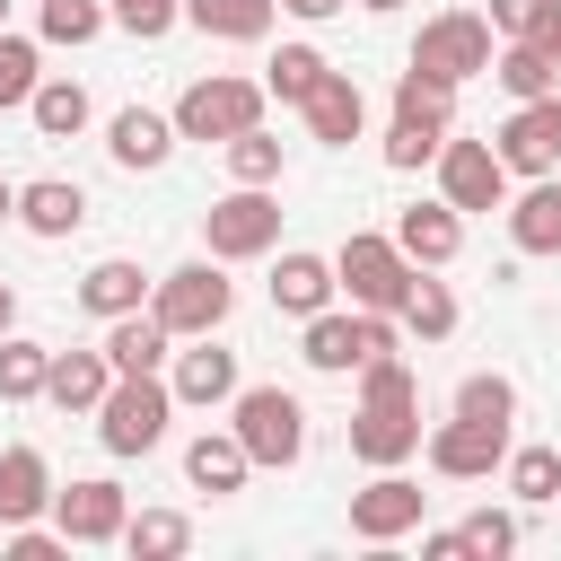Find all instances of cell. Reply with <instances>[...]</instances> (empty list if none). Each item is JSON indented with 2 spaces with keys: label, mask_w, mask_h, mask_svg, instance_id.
<instances>
[{
  "label": "cell",
  "mask_w": 561,
  "mask_h": 561,
  "mask_svg": "<svg viewBox=\"0 0 561 561\" xmlns=\"http://www.w3.org/2000/svg\"><path fill=\"white\" fill-rule=\"evenodd\" d=\"M351 456H359V465H403V456H421V377L403 368V351H386V359L359 368Z\"/></svg>",
  "instance_id": "6da1fadb"
},
{
  "label": "cell",
  "mask_w": 561,
  "mask_h": 561,
  "mask_svg": "<svg viewBox=\"0 0 561 561\" xmlns=\"http://www.w3.org/2000/svg\"><path fill=\"white\" fill-rule=\"evenodd\" d=\"M447 131H456V79H438V70H403L394 79V131H386V167H438V149H447Z\"/></svg>",
  "instance_id": "7a4b0ae2"
},
{
  "label": "cell",
  "mask_w": 561,
  "mask_h": 561,
  "mask_svg": "<svg viewBox=\"0 0 561 561\" xmlns=\"http://www.w3.org/2000/svg\"><path fill=\"white\" fill-rule=\"evenodd\" d=\"M386 351H403V316H377V307H351V316H307V333H298V359L307 368H324V377H351V368H368V359H386Z\"/></svg>",
  "instance_id": "3957f363"
},
{
  "label": "cell",
  "mask_w": 561,
  "mask_h": 561,
  "mask_svg": "<svg viewBox=\"0 0 561 561\" xmlns=\"http://www.w3.org/2000/svg\"><path fill=\"white\" fill-rule=\"evenodd\" d=\"M167 421H175V386L149 368V377H114L105 386V403H96V438H105V456H149L158 438H167Z\"/></svg>",
  "instance_id": "277c9868"
},
{
  "label": "cell",
  "mask_w": 561,
  "mask_h": 561,
  "mask_svg": "<svg viewBox=\"0 0 561 561\" xmlns=\"http://www.w3.org/2000/svg\"><path fill=\"white\" fill-rule=\"evenodd\" d=\"M237 421V438H245V456L254 465H272V473H289L298 456H307V403L289 394V386H237V403H228Z\"/></svg>",
  "instance_id": "5b68a950"
},
{
  "label": "cell",
  "mask_w": 561,
  "mask_h": 561,
  "mask_svg": "<svg viewBox=\"0 0 561 561\" xmlns=\"http://www.w3.org/2000/svg\"><path fill=\"white\" fill-rule=\"evenodd\" d=\"M333 272H342L351 307H377V316H394V307L412 298V280H421V263H412L394 237H377V228H351L342 254H333Z\"/></svg>",
  "instance_id": "8992f818"
},
{
  "label": "cell",
  "mask_w": 561,
  "mask_h": 561,
  "mask_svg": "<svg viewBox=\"0 0 561 561\" xmlns=\"http://www.w3.org/2000/svg\"><path fill=\"white\" fill-rule=\"evenodd\" d=\"M263 96H272L263 79H228V70H210V79H193V88L175 96V131H184V140H219V149H228L237 131H254V123H263Z\"/></svg>",
  "instance_id": "52a82bcc"
},
{
  "label": "cell",
  "mask_w": 561,
  "mask_h": 561,
  "mask_svg": "<svg viewBox=\"0 0 561 561\" xmlns=\"http://www.w3.org/2000/svg\"><path fill=\"white\" fill-rule=\"evenodd\" d=\"M202 245H210L219 263H254V254H272V245H280V193H272V184H237V193H219V202L202 210Z\"/></svg>",
  "instance_id": "ba28073f"
},
{
  "label": "cell",
  "mask_w": 561,
  "mask_h": 561,
  "mask_svg": "<svg viewBox=\"0 0 561 561\" xmlns=\"http://www.w3.org/2000/svg\"><path fill=\"white\" fill-rule=\"evenodd\" d=\"M228 307H237V289L219 280V254H210V263H184V272H167V280L149 289V316H158L175 342L219 333V324H228Z\"/></svg>",
  "instance_id": "9c48e42d"
},
{
  "label": "cell",
  "mask_w": 561,
  "mask_h": 561,
  "mask_svg": "<svg viewBox=\"0 0 561 561\" xmlns=\"http://www.w3.org/2000/svg\"><path fill=\"white\" fill-rule=\"evenodd\" d=\"M500 61V44H491V18H473V9H438L421 35H412V70H438V79H482Z\"/></svg>",
  "instance_id": "30bf717a"
},
{
  "label": "cell",
  "mask_w": 561,
  "mask_h": 561,
  "mask_svg": "<svg viewBox=\"0 0 561 561\" xmlns=\"http://www.w3.org/2000/svg\"><path fill=\"white\" fill-rule=\"evenodd\" d=\"M500 465H508V421H473V412H456V421L430 430V473H447V482H482V473H500Z\"/></svg>",
  "instance_id": "8fae6325"
},
{
  "label": "cell",
  "mask_w": 561,
  "mask_h": 561,
  "mask_svg": "<svg viewBox=\"0 0 561 561\" xmlns=\"http://www.w3.org/2000/svg\"><path fill=\"white\" fill-rule=\"evenodd\" d=\"M438 193H447L456 210H508V167H500V149L447 131V149H438Z\"/></svg>",
  "instance_id": "7c38bea8"
},
{
  "label": "cell",
  "mask_w": 561,
  "mask_h": 561,
  "mask_svg": "<svg viewBox=\"0 0 561 561\" xmlns=\"http://www.w3.org/2000/svg\"><path fill=\"white\" fill-rule=\"evenodd\" d=\"M491 149H500L508 175H552V167H561V88H552V96H526V105L500 123Z\"/></svg>",
  "instance_id": "4fadbf2b"
},
{
  "label": "cell",
  "mask_w": 561,
  "mask_h": 561,
  "mask_svg": "<svg viewBox=\"0 0 561 561\" xmlns=\"http://www.w3.org/2000/svg\"><path fill=\"white\" fill-rule=\"evenodd\" d=\"M53 526H61L70 543H123V526H131V500H123V482L88 473V482L53 491Z\"/></svg>",
  "instance_id": "5bb4252c"
},
{
  "label": "cell",
  "mask_w": 561,
  "mask_h": 561,
  "mask_svg": "<svg viewBox=\"0 0 561 561\" xmlns=\"http://www.w3.org/2000/svg\"><path fill=\"white\" fill-rule=\"evenodd\" d=\"M421 508H430V491H421V482H403L394 465H377V482H368V491H351V535H359V543H394V535H412V526H421Z\"/></svg>",
  "instance_id": "9a60e30c"
},
{
  "label": "cell",
  "mask_w": 561,
  "mask_h": 561,
  "mask_svg": "<svg viewBox=\"0 0 561 561\" xmlns=\"http://www.w3.org/2000/svg\"><path fill=\"white\" fill-rule=\"evenodd\" d=\"M394 245L421 263V272H438V263H456L465 254V210L438 193V202H412L403 219H394Z\"/></svg>",
  "instance_id": "2e32d148"
},
{
  "label": "cell",
  "mask_w": 561,
  "mask_h": 561,
  "mask_svg": "<svg viewBox=\"0 0 561 561\" xmlns=\"http://www.w3.org/2000/svg\"><path fill=\"white\" fill-rule=\"evenodd\" d=\"M175 114H149V105H123L114 123H105V149H114V167H131V175H149V167H167L175 158Z\"/></svg>",
  "instance_id": "e0dca14e"
},
{
  "label": "cell",
  "mask_w": 561,
  "mask_h": 561,
  "mask_svg": "<svg viewBox=\"0 0 561 561\" xmlns=\"http://www.w3.org/2000/svg\"><path fill=\"white\" fill-rule=\"evenodd\" d=\"M167 386H175V403H202V412L210 403H237V351H219L210 333H193V351H175V377Z\"/></svg>",
  "instance_id": "ac0fdd59"
},
{
  "label": "cell",
  "mask_w": 561,
  "mask_h": 561,
  "mask_svg": "<svg viewBox=\"0 0 561 561\" xmlns=\"http://www.w3.org/2000/svg\"><path fill=\"white\" fill-rule=\"evenodd\" d=\"M53 508V465L44 447H0V526H35Z\"/></svg>",
  "instance_id": "d6986e66"
},
{
  "label": "cell",
  "mask_w": 561,
  "mask_h": 561,
  "mask_svg": "<svg viewBox=\"0 0 561 561\" xmlns=\"http://www.w3.org/2000/svg\"><path fill=\"white\" fill-rule=\"evenodd\" d=\"M298 114H307V131H316V140L351 149V140H359V123H368V96H359V79H351V70H324V79H316V96H307Z\"/></svg>",
  "instance_id": "ffe728a7"
},
{
  "label": "cell",
  "mask_w": 561,
  "mask_h": 561,
  "mask_svg": "<svg viewBox=\"0 0 561 561\" xmlns=\"http://www.w3.org/2000/svg\"><path fill=\"white\" fill-rule=\"evenodd\" d=\"M245 473H254V456H245V438H237V430H202V438L184 447V482H193V491H210V500L245 491Z\"/></svg>",
  "instance_id": "44dd1931"
},
{
  "label": "cell",
  "mask_w": 561,
  "mask_h": 561,
  "mask_svg": "<svg viewBox=\"0 0 561 561\" xmlns=\"http://www.w3.org/2000/svg\"><path fill=\"white\" fill-rule=\"evenodd\" d=\"M105 386H114V359H105V342H96V351H53L44 403H61V412H96V403H105Z\"/></svg>",
  "instance_id": "7402d4cb"
},
{
  "label": "cell",
  "mask_w": 561,
  "mask_h": 561,
  "mask_svg": "<svg viewBox=\"0 0 561 561\" xmlns=\"http://www.w3.org/2000/svg\"><path fill=\"white\" fill-rule=\"evenodd\" d=\"M508 245L517 254H561V175H535L508 202Z\"/></svg>",
  "instance_id": "603a6c76"
},
{
  "label": "cell",
  "mask_w": 561,
  "mask_h": 561,
  "mask_svg": "<svg viewBox=\"0 0 561 561\" xmlns=\"http://www.w3.org/2000/svg\"><path fill=\"white\" fill-rule=\"evenodd\" d=\"M79 219H88V193H79V184H61V175L18 184V228H26V237H70Z\"/></svg>",
  "instance_id": "cb8c5ba5"
},
{
  "label": "cell",
  "mask_w": 561,
  "mask_h": 561,
  "mask_svg": "<svg viewBox=\"0 0 561 561\" xmlns=\"http://www.w3.org/2000/svg\"><path fill=\"white\" fill-rule=\"evenodd\" d=\"M333 289H342V272L324 254H280V272H272V307L280 316H324Z\"/></svg>",
  "instance_id": "d4e9b609"
},
{
  "label": "cell",
  "mask_w": 561,
  "mask_h": 561,
  "mask_svg": "<svg viewBox=\"0 0 561 561\" xmlns=\"http://www.w3.org/2000/svg\"><path fill=\"white\" fill-rule=\"evenodd\" d=\"M105 359H114V377H149L158 359H175V333L158 324V316H114V333H105Z\"/></svg>",
  "instance_id": "484cf974"
},
{
  "label": "cell",
  "mask_w": 561,
  "mask_h": 561,
  "mask_svg": "<svg viewBox=\"0 0 561 561\" xmlns=\"http://www.w3.org/2000/svg\"><path fill=\"white\" fill-rule=\"evenodd\" d=\"M140 289H149V272H140L131 254H105V263H88V280H79V307L114 324V316H131V307H140Z\"/></svg>",
  "instance_id": "4316f807"
},
{
  "label": "cell",
  "mask_w": 561,
  "mask_h": 561,
  "mask_svg": "<svg viewBox=\"0 0 561 561\" xmlns=\"http://www.w3.org/2000/svg\"><path fill=\"white\" fill-rule=\"evenodd\" d=\"M184 18L202 35H219V44H263L272 18H280V0H184Z\"/></svg>",
  "instance_id": "83f0119b"
},
{
  "label": "cell",
  "mask_w": 561,
  "mask_h": 561,
  "mask_svg": "<svg viewBox=\"0 0 561 561\" xmlns=\"http://www.w3.org/2000/svg\"><path fill=\"white\" fill-rule=\"evenodd\" d=\"M491 79H500V88H508V96L526 105V96H552V88H561V61H552V53L535 44V35H517V44H500Z\"/></svg>",
  "instance_id": "f1b7e54d"
},
{
  "label": "cell",
  "mask_w": 561,
  "mask_h": 561,
  "mask_svg": "<svg viewBox=\"0 0 561 561\" xmlns=\"http://www.w3.org/2000/svg\"><path fill=\"white\" fill-rule=\"evenodd\" d=\"M26 114H35L44 140H79V131H88V88H79V79H44V88L26 96Z\"/></svg>",
  "instance_id": "f546056e"
},
{
  "label": "cell",
  "mask_w": 561,
  "mask_h": 561,
  "mask_svg": "<svg viewBox=\"0 0 561 561\" xmlns=\"http://www.w3.org/2000/svg\"><path fill=\"white\" fill-rule=\"evenodd\" d=\"M184 543H193V517H184V508H140V517L123 526V552H131V561H175Z\"/></svg>",
  "instance_id": "4dcf8cb0"
},
{
  "label": "cell",
  "mask_w": 561,
  "mask_h": 561,
  "mask_svg": "<svg viewBox=\"0 0 561 561\" xmlns=\"http://www.w3.org/2000/svg\"><path fill=\"white\" fill-rule=\"evenodd\" d=\"M44 377H53V351L26 333H0V403H35Z\"/></svg>",
  "instance_id": "1f68e13d"
},
{
  "label": "cell",
  "mask_w": 561,
  "mask_h": 561,
  "mask_svg": "<svg viewBox=\"0 0 561 561\" xmlns=\"http://www.w3.org/2000/svg\"><path fill=\"white\" fill-rule=\"evenodd\" d=\"M324 70H333V61H324V53H316V44H280V53H272V61H263V88H272V96H280V105H307V96H316V79H324Z\"/></svg>",
  "instance_id": "d6a6232c"
},
{
  "label": "cell",
  "mask_w": 561,
  "mask_h": 561,
  "mask_svg": "<svg viewBox=\"0 0 561 561\" xmlns=\"http://www.w3.org/2000/svg\"><path fill=\"white\" fill-rule=\"evenodd\" d=\"M394 316H403V333H412V342H447V333H456V289L421 272V280H412V298H403Z\"/></svg>",
  "instance_id": "836d02e7"
},
{
  "label": "cell",
  "mask_w": 561,
  "mask_h": 561,
  "mask_svg": "<svg viewBox=\"0 0 561 561\" xmlns=\"http://www.w3.org/2000/svg\"><path fill=\"white\" fill-rule=\"evenodd\" d=\"M508 491L526 500V508H543V500H561V447H508Z\"/></svg>",
  "instance_id": "e575fe53"
},
{
  "label": "cell",
  "mask_w": 561,
  "mask_h": 561,
  "mask_svg": "<svg viewBox=\"0 0 561 561\" xmlns=\"http://www.w3.org/2000/svg\"><path fill=\"white\" fill-rule=\"evenodd\" d=\"M114 26L105 0H44V44H96Z\"/></svg>",
  "instance_id": "d590c367"
},
{
  "label": "cell",
  "mask_w": 561,
  "mask_h": 561,
  "mask_svg": "<svg viewBox=\"0 0 561 561\" xmlns=\"http://www.w3.org/2000/svg\"><path fill=\"white\" fill-rule=\"evenodd\" d=\"M228 175H237V184H280V140H272L263 123L237 131V140H228Z\"/></svg>",
  "instance_id": "8d00e7d4"
},
{
  "label": "cell",
  "mask_w": 561,
  "mask_h": 561,
  "mask_svg": "<svg viewBox=\"0 0 561 561\" xmlns=\"http://www.w3.org/2000/svg\"><path fill=\"white\" fill-rule=\"evenodd\" d=\"M456 412H473V421H517V386L491 377V368H473V377L456 386Z\"/></svg>",
  "instance_id": "74e56055"
},
{
  "label": "cell",
  "mask_w": 561,
  "mask_h": 561,
  "mask_svg": "<svg viewBox=\"0 0 561 561\" xmlns=\"http://www.w3.org/2000/svg\"><path fill=\"white\" fill-rule=\"evenodd\" d=\"M35 88H44V70H35V44L0 26V105H26Z\"/></svg>",
  "instance_id": "f35d334b"
},
{
  "label": "cell",
  "mask_w": 561,
  "mask_h": 561,
  "mask_svg": "<svg viewBox=\"0 0 561 561\" xmlns=\"http://www.w3.org/2000/svg\"><path fill=\"white\" fill-rule=\"evenodd\" d=\"M105 9H114V26H123V35H140V44H158V35L184 18V0H105Z\"/></svg>",
  "instance_id": "ab89813d"
},
{
  "label": "cell",
  "mask_w": 561,
  "mask_h": 561,
  "mask_svg": "<svg viewBox=\"0 0 561 561\" xmlns=\"http://www.w3.org/2000/svg\"><path fill=\"white\" fill-rule=\"evenodd\" d=\"M456 535H465V552H491V561H500V552H517V517H508V508H473Z\"/></svg>",
  "instance_id": "60d3db41"
},
{
  "label": "cell",
  "mask_w": 561,
  "mask_h": 561,
  "mask_svg": "<svg viewBox=\"0 0 561 561\" xmlns=\"http://www.w3.org/2000/svg\"><path fill=\"white\" fill-rule=\"evenodd\" d=\"M0 552H9V561H61L70 535H61V526H0Z\"/></svg>",
  "instance_id": "b9f144b4"
},
{
  "label": "cell",
  "mask_w": 561,
  "mask_h": 561,
  "mask_svg": "<svg viewBox=\"0 0 561 561\" xmlns=\"http://www.w3.org/2000/svg\"><path fill=\"white\" fill-rule=\"evenodd\" d=\"M543 9H552V0H491V35H508V44H517V35H535V26H543Z\"/></svg>",
  "instance_id": "7bdbcfd3"
},
{
  "label": "cell",
  "mask_w": 561,
  "mask_h": 561,
  "mask_svg": "<svg viewBox=\"0 0 561 561\" xmlns=\"http://www.w3.org/2000/svg\"><path fill=\"white\" fill-rule=\"evenodd\" d=\"M456 552H465L456 526H430V535H421V561H456Z\"/></svg>",
  "instance_id": "ee69618b"
},
{
  "label": "cell",
  "mask_w": 561,
  "mask_h": 561,
  "mask_svg": "<svg viewBox=\"0 0 561 561\" xmlns=\"http://www.w3.org/2000/svg\"><path fill=\"white\" fill-rule=\"evenodd\" d=\"M535 44H543V53H552V61H561V0H552V9H543V26H535Z\"/></svg>",
  "instance_id": "f6af8a7d"
},
{
  "label": "cell",
  "mask_w": 561,
  "mask_h": 561,
  "mask_svg": "<svg viewBox=\"0 0 561 561\" xmlns=\"http://www.w3.org/2000/svg\"><path fill=\"white\" fill-rule=\"evenodd\" d=\"M280 9H289V18H307V26H316V18H333V9H351V0H280Z\"/></svg>",
  "instance_id": "bcb514c9"
},
{
  "label": "cell",
  "mask_w": 561,
  "mask_h": 561,
  "mask_svg": "<svg viewBox=\"0 0 561 561\" xmlns=\"http://www.w3.org/2000/svg\"><path fill=\"white\" fill-rule=\"evenodd\" d=\"M0 333H18V289L0 280Z\"/></svg>",
  "instance_id": "7dc6e473"
},
{
  "label": "cell",
  "mask_w": 561,
  "mask_h": 561,
  "mask_svg": "<svg viewBox=\"0 0 561 561\" xmlns=\"http://www.w3.org/2000/svg\"><path fill=\"white\" fill-rule=\"evenodd\" d=\"M0 219H18V184L9 175H0Z\"/></svg>",
  "instance_id": "c3c4849f"
},
{
  "label": "cell",
  "mask_w": 561,
  "mask_h": 561,
  "mask_svg": "<svg viewBox=\"0 0 561 561\" xmlns=\"http://www.w3.org/2000/svg\"><path fill=\"white\" fill-rule=\"evenodd\" d=\"M359 9H377V18H386V9H403V0H359Z\"/></svg>",
  "instance_id": "681fc988"
},
{
  "label": "cell",
  "mask_w": 561,
  "mask_h": 561,
  "mask_svg": "<svg viewBox=\"0 0 561 561\" xmlns=\"http://www.w3.org/2000/svg\"><path fill=\"white\" fill-rule=\"evenodd\" d=\"M0 26H9V0H0Z\"/></svg>",
  "instance_id": "f907efd6"
}]
</instances>
